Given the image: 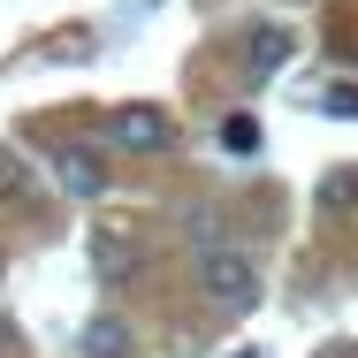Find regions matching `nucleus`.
Listing matches in <instances>:
<instances>
[{
	"label": "nucleus",
	"mask_w": 358,
	"mask_h": 358,
	"mask_svg": "<svg viewBox=\"0 0 358 358\" xmlns=\"http://www.w3.org/2000/svg\"><path fill=\"white\" fill-rule=\"evenodd\" d=\"M328 115H358V92H328Z\"/></svg>",
	"instance_id": "9d476101"
},
{
	"label": "nucleus",
	"mask_w": 358,
	"mask_h": 358,
	"mask_svg": "<svg viewBox=\"0 0 358 358\" xmlns=\"http://www.w3.org/2000/svg\"><path fill=\"white\" fill-rule=\"evenodd\" d=\"M107 145H122V152L152 160V152H168V145H176V122H168V107L130 99V107H115V115H107Z\"/></svg>",
	"instance_id": "f03ea898"
},
{
	"label": "nucleus",
	"mask_w": 358,
	"mask_h": 358,
	"mask_svg": "<svg viewBox=\"0 0 358 358\" xmlns=\"http://www.w3.org/2000/svg\"><path fill=\"white\" fill-rule=\"evenodd\" d=\"M221 152L252 160V152H259V122H252V115H221Z\"/></svg>",
	"instance_id": "423d86ee"
},
{
	"label": "nucleus",
	"mask_w": 358,
	"mask_h": 358,
	"mask_svg": "<svg viewBox=\"0 0 358 358\" xmlns=\"http://www.w3.org/2000/svg\"><path fill=\"white\" fill-rule=\"evenodd\" d=\"M199 297H206L214 313H252V305H259V267H252V252L206 244V252H199Z\"/></svg>",
	"instance_id": "f257e3e1"
},
{
	"label": "nucleus",
	"mask_w": 358,
	"mask_h": 358,
	"mask_svg": "<svg viewBox=\"0 0 358 358\" xmlns=\"http://www.w3.org/2000/svg\"><path fill=\"white\" fill-rule=\"evenodd\" d=\"M84 358H130V328H122L115 313L84 320Z\"/></svg>",
	"instance_id": "39448f33"
},
{
	"label": "nucleus",
	"mask_w": 358,
	"mask_h": 358,
	"mask_svg": "<svg viewBox=\"0 0 358 358\" xmlns=\"http://www.w3.org/2000/svg\"><path fill=\"white\" fill-rule=\"evenodd\" d=\"M46 168H54V183H62L69 199H99V191H107V160H99L92 145H46Z\"/></svg>",
	"instance_id": "20e7f679"
},
{
	"label": "nucleus",
	"mask_w": 358,
	"mask_h": 358,
	"mask_svg": "<svg viewBox=\"0 0 358 358\" xmlns=\"http://www.w3.org/2000/svg\"><path fill=\"white\" fill-rule=\"evenodd\" d=\"M320 206H358V176H328V191H320Z\"/></svg>",
	"instance_id": "6e6552de"
},
{
	"label": "nucleus",
	"mask_w": 358,
	"mask_h": 358,
	"mask_svg": "<svg viewBox=\"0 0 358 358\" xmlns=\"http://www.w3.org/2000/svg\"><path fill=\"white\" fill-rule=\"evenodd\" d=\"M23 191H31V168L0 145V199H8V206H23Z\"/></svg>",
	"instance_id": "0eeeda50"
},
{
	"label": "nucleus",
	"mask_w": 358,
	"mask_h": 358,
	"mask_svg": "<svg viewBox=\"0 0 358 358\" xmlns=\"http://www.w3.org/2000/svg\"><path fill=\"white\" fill-rule=\"evenodd\" d=\"M289 62H297V31L289 23H252L244 31V76L252 84H275Z\"/></svg>",
	"instance_id": "7ed1b4c3"
},
{
	"label": "nucleus",
	"mask_w": 358,
	"mask_h": 358,
	"mask_svg": "<svg viewBox=\"0 0 358 358\" xmlns=\"http://www.w3.org/2000/svg\"><path fill=\"white\" fill-rule=\"evenodd\" d=\"M15 351H23V328H15L8 313H0V358H15Z\"/></svg>",
	"instance_id": "1a4fd4ad"
}]
</instances>
